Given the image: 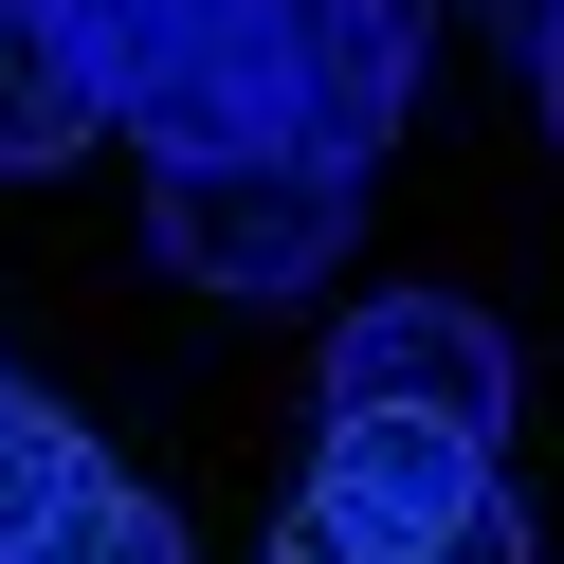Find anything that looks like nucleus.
<instances>
[{"label":"nucleus","mask_w":564,"mask_h":564,"mask_svg":"<svg viewBox=\"0 0 564 564\" xmlns=\"http://www.w3.org/2000/svg\"><path fill=\"white\" fill-rule=\"evenodd\" d=\"M346 237H365V164H328L310 128H273V147H219V164H147V256L183 273V292H310V273H346Z\"/></svg>","instance_id":"obj_1"},{"label":"nucleus","mask_w":564,"mask_h":564,"mask_svg":"<svg viewBox=\"0 0 564 564\" xmlns=\"http://www.w3.org/2000/svg\"><path fill=\"white\" fill-rule=\"evenodd\" d=\"M110 128L147 164H219V147H273L292 110V37H273V0H200V19H164L147 55L110 74Z\"/></svg>","instance_id":"obj_2"},{"label":"nucleus","mask_w":564,"mask_h":564,"mask_svg":"<svg viewBox=\"0 0 564 564\" xmlns=\"http://www.w3.org/2000/svg\"><path fill=\"white\" fill-rule=\"evenodd\" d=\"M328 419H437V437H491L510 419V328L474 292H365L328 328Z\"/></svg>","instance_id":"obj_3"},{"label":"nucleus","mask_w":564,"mask_h":564,"mask_svg":"<svg viewBox=\"0 0 564 564\" xmlns=\"http://www.w3.org/2000/svg\"><path fill=\"white\" fill-rule=\"evenodd\" d=\"M310 510L365 528L382 564H419V546H455V528L491 510V437H437V419H328V437H310Z\"/></svg>","instance_id":"obj_4"},{"label":"nucleus","mask_w":564,"mask_h":564,"mask_svg":"<svg viewBox=\"0 0 564 564\" xmlns=\"http://www.w3.org/2000/svg\"><path fill=\"white\" fill-rule=\"evenodd\" d=\"M273 37H292V110L328 164H382L419 110V55H437V0H273Z\"/></svg>","instance_id":"obj_5"},{"label":"nucleus","mask_w":564,"mask_h":564,"mask_svg":"<svg viewBox=\"0 0 564 564\" xmlns=\"http://www.w3.org/2000/svg\"><path fill=\"white\" fill-rule=\"evenodd\" d=\"M110 491H128V474L91 455V419H55L37 382L0 365V564H55L91 510H110Z\"/></svg>","instance_id":"obj_6"},{"label":"nucleus","mask_w":564,"mask_h":564,"mask_svg":"<svg viewBox=\"0 0 564 564\" xmlns=\"http://www.w3.org/2000/svg\"><path fill=\"white\" fill-rule=\"evenodd\" d=\"M110 128V74L55 37V0H0V183H37Z\"/></svg>","instance_id":"obj_7"},{"label":"nucleus","mask_w":564,"mask_h":564,"mask_svg":"<svg viewBox=\"0 0 564 564\" xmlns=\"http://www.w3.org/2000/svg\"><path fill=\"white\" fill-rule=\"evenodd\" d=\"M55 564H183V510H164V491H110V510H91Z\"/></svg>","instance_id":"obj_8"},{"label":"nucleus","mask_w":564,"mask_h":564,"mask_svg":"<svg viewBox=\"0 0 564 564\" xmlns=\"http://www.w3.org/2000/svg\"><path fill=\"white\" fill-rule=\"evenodd\" d=\"M164 19H200V0H55V37H74L91 74H128V55H147Z\"/></svg>","instance_id":"obj_9"},{"label":"nucleus","mask_w":564,"mask_h":564,"mask_svg":"<svg viewBox=\"0 0 564 564\" xmlns=\"http://www.w3.org/2000/svg\"><path fill=\"white\" fill-rule=\"evenodd\" d=\"M273 564H382V546H365V528H328V510L292 491V510H273Z\"/></svg>","instance_id":"obj_10"},{"label":"nucleus","mask_w":564,"mask_h":564,"mask_svg":"<svg viewBox=\"0 0 564 564\" xmlns=\"http://www.w3.org/2000/svg\"><path fill=\"white\" fill-rule=\"evenodd\" d=\"M419 564H528V510H510V491H491V510L455 528V546H419Z\"/></svg>","instance_id":"obj_11"},{"label":"nucleus","mask_w":564,"mask_h":564,"mask_svg":"<svg viewBox=\"0 0 564 564\" xmlns=\"http://www.w3.org/2000/svg\"><path fill=\"white\" fill-rule=\"evenodd\" d=\"M491 19H510V55H546V37H564V0H491Z\"/></svg>","instance_id":"obj_12"}]
</instances>
